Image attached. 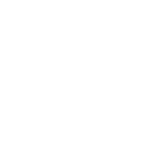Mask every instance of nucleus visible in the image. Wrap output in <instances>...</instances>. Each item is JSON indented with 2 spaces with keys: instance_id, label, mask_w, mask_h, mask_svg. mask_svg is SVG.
<instances>
[]
</instances>
